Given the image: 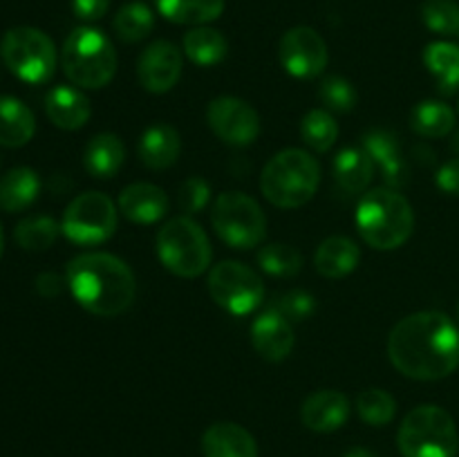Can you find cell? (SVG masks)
Masks as SVG:
<instances>
[{"instance_id": "36", "label": "cell", "mask_w": 459, "mask_h": 457, "mask_svg": "<svg viewBox=\"0 0 459 457\" xmlns=\"http://www.w3.org/2000/svg\"><path fill=\"white\" fill-rule=\"evenodd\" d=\"M421 21L430 31L442 36L459 34V4L455 0H426L421 4Z\"/></svg>"}, {"instance_id": "8", "label": "cell", "mask_w": 459, "mask_h": 457, "mask_svg": "<svg viewBox=\"0 0 459 457\" xmlns=\"http://www.w3.org/2000/svg\"><path fill=\"white\" fill-rule=\"evenodd\" d=\"M0 56L13 76L31 85L48 83L56 72V47L45 31L36 27H12L0 40Z\"/></svg>"}, {"instance_id": "11", "label": "cell", "mask_w": 459, "mask_h": 457, "mask_svg": "<svg viewBox=\"0 0 459 457\" xmlns=\"http://www.w3.org/2000/svg\"><path fill=\"white\" fill-rule=\"evenodd\" d=\"M209 291L220 307L236 316L255 312L264 300V282L260 273L238 260H224L211 269Z\"/></svg>"}, {"instance_id": "9", "label": "cell", "mask_w": 459, "mask_h": 457, "mask_svg": "<svg viewBox=\"0 0 459 457\" xmlns=\"http://www.w3.org/2000/svg\"><path fill=\"white\" fill-rule=\"evenodd\" d=\"M215 233L233 249H254L267 236V218L251 195L240 191L220 193L211 213Z\"/></svg>"}, {"instance_id": "5", "label": "cell", "mask_w": 459, "mask_h": 457, "mask_svg": "<svg viewBox=\"0 0 459 457\" xmlns=\"http://www.w3.org/2000/svg\"><path fill=\"white\" fill-rule=\"evenodd\" d=\"M61 65L76 88L101 90L117 74V49L97 27H76L63 43Z\"/></svg>"}, {"instance_id": "41", "label": "cell", "mask_w": 459, "mask_h": 457, "mask_svg": "<svg viewBox=\"0 0 459 457\" xmlns=\"http://www.w3.org/2000/svg\"><path fill=\"white\" fill-rule=\"evenodd\" d=\"M437 186L446 195L459 197V157L448 160L442 168L437 170Z\"/></svg>"}, {"instance_id": "7", "label": "cell", "mask_w": 459, "mask_h": 457, "mask_svg": "<svg viewBox=\"0 0 459 457\" xmlns=\"http://www.w3.org/2000/svg\"><path fill=\"white\" fill-rule=\"evenodd\" d=\"M157 255L170 273L195 278L209 269L213 249L204 228L188 215L169 220L157 233Z\"/></svg>"}, {"instance_id": "37", "label": "cell", "mask_w": 459, "mask_h": 457, "mask_svg": "<svg viewBox=\"0 0 459 457\" xmlns=\"http://www.w3.org/2000/svg\"><path fill=\"white\" fill-rule=\"evenodd\" d=\"M318 97L325 103L327 110L332 112H350L354 106H357V90L350 83L345 76L332 74L325 76L321 81V88H318Z\"/></svg>"}, {"instance_id": "29", "label": "cell", "mask_w": 459, "mask_h": 457, "mask_svg": "<svg viewBox=\"0 0 459 457\" xmlns=\"http://www.w3.org/2000/svg\"><path fill=\"white\" fill-rule=\"evenodd\" d=\"M161 16L178 25L200 27L222 16L224 0H155Z\"/></svg>"}, {"instance_id": "12", "label": "cell", "mask_w": 459, "mask_h": 457, "mask_svg": "<svg viewBox=\"0 0 459 457\" xmlns=\"http://www.w3.org/2000/svg\"><path fill=\"white\" fill-rule=\"evenodd\" d=\"M278 56L285 72L296 79H314L327 67L330 54L323 36L307 25L291 27L278 45Z\"/></svg>"}, {"instance_id": "45", "label": "cell", "mask_w": 459, "mask_h": 457, "mask_svg": "<svg viewBox=\"0 0 459 457\" xmlns=\"http://www.w3.org/2000/svg\"><path fill=\"white\" fill-rule=\"evenodd\" d=\"M3 249H4V236H3V224H0V258H3Z\"/></svg>"}, {"instance_id": "46", "label": "cell", "mask_w": 459, "mask_h": 457, "mask_svg": "<svg viewBox=\"0 0 459 457\" xmlns=\"http://www.w3.org/2000/svg\"><path fill=\"white\" fill-rule=\"evenodd\" d=\"M457 318H459V303H457Z\"/></svg>"}, {"instance_id": "18", "label": "cell", "mask_w": 459, "mask_h": 457, "mask_svg": "<svg viewBox=\"0 0 459 457\" xmlns=\"http://www.w3.org/2000/svg\"><path fill=\"white\" fill-rule=\"evenodd\" d=\"M350 399L339 390H318L300 408V419L314 433H334L348 421Z\"/></svg>"}, {"instance_id": "42", "label": "cell", "mask_w": 459, "mask_h": 457, "mask_svg": "<svg viewBox=\"0 0 459 457\" xmlns=\"http://www.w3.org/2000/svg\"><path fill=\"white\" fill-rule=\"evenodd\" d=\"M36 291H39L43 298H56V296L63 294V287L67 285L65 278H61L58 273L45 272L36 276Z\"/></svg>"}, {"instance_id": "38", "label": "cell", "mask_w": 459, "mask_h": 457, "mask_svg": "<svg viewBox=\"0 0 459 457\" xmlns=\"http://www.w3.org/2000/svg\"><path fill=\"white\" fill-rule=\"evenodd\" d=\"M272 309L282 314L290 323H300L312 316L314 309H316V303H314V296L309 291L290 289L285 294L276 296V300L272 303Z\"/></svg>"}, {"instance_id": "21", "label": "cell", "mask_w": 459, "mask_h": 457, "mask_svg": "<svg viewBox=\"0 0 459 457\" xmlns=\"http://www.w3.org/2000/svg\"><path fill=\"white\" fill-rule=\"evenodd\" d=\"M179 133L169 124H155L139 139V160L151 170H166L179 160Z\"/></svg>"}, {"instance_id": "35", "label": "cell", "mask_w": 459, "mask_h": 457, "mask_svg": "<svg viewBox=\"0 0 459 457\" xmlns=\"http://www.w3.org/2000/svg\"><path fill=\"white\" fill-rule=\"evenodd\" d=\"M357 412L366 424L385 426L394 419L397 401L390 392L381 388H368L357 397Z\"/></svg>"}, {"instance_id": "32", "label": "cell", "mask_w": 459, "mask_h": 457, "mask_svg": "<svg viewBox=\"0 0 459 457\" xmlns=\"http://www.w3.org/2000/svg\"><path fill=\"white\" fill-rule=\"evenodd\" d=\"M61 236V224L49 215H30L21 220L13 231L18 246L25 251H48Z\"/></svg>"}, {"instance_id": "43", "label": "cell", "mask_w": 459, "mask_h": 457, "mask_svg": "<svg viewBox=\"0 0 459 457\" xmlns=\"http://www.w3.org/2000/svg\"><path fill=\"white\" fill-rule=\"evenodd\" d=\"M345 457H377V455L372 451H368V448L357 446V448H350V451L345 453Z\"/></svg>"}, {"instance_id": "1", "label": "cell", "mask_w": 459, "mask_h": 457, "mask_svg": "<svg viewBox=\"0 0 459 457\" xmlns=\"http://www.w3.org/2000/svg\"><path fill=\"white\" fill-rule=\"evenodd\" d=\"M390 363L415 381H439L459 367V327L442 312H415L388 336Z\"/></svg>"}, {"instance_id": "15", "label": "cell", "mask_w": 459, "mask_h": 457, "mask_svg": "<svg viewBox=\"0 0 459 457\" xmlns=\"http://www.w3.org/2000/svg\"><path fill=\"white\" fill-rule=\"evenodd\" d=\"M294 327L282 314L269 307L251 325V343L264 361H285L294 349Z\"/></svg>"}, {"instance_id": "40", "label": "cell", "mask_w": 459, "mask_h": 457, "mask_svg": "<svg viewBox=\"0 0 459 457\" xmlns=\"http://www.w3.org/2000/svg\"><path fill=\"white\" fill-rule=\"evenodd\" d=\"M70 3L74 16L83 22L101 21L110 7V0H70Z\"/></svg>"}, {"instance_id": "30", "label": "cell", "mask_w": 459, "mask_h": 457, "mask_svg": "<svg viewBox=\"0 0 459 457\" xmlns=\"http://www.w3.org/2000/svg\"><path fill=\"white\" fill-rule=\"evenodd\" d=\"M411 125L421 137H446L455 130V110L448 103L429 99V101H421L412 108Z\"/></svg>"}, {"instance_id": "31", "label": "cell", "mask_w": 459, "mask_h": 457, "mask_svg": "<svg viewBox=\"0 0 459 457\" xmlns=\"http://www.w3.org/2000/svg\"><path fill=\"white\" fill-rule=\"evenodd\" d=\"M112 27L124 43H142L155 27V13L146 3H128L117 12Z\"/></svg>"}, {"instance_id": "13", "label": "cell", "mask_w": 459, "mask_h": 457, "mask_svg": "<svg viewBox=\"0 0 459 457\" xmlns=\"http://www.w3.org/2000/svg\"><path fill=\"white\" fill-rule=\"evenodd\" d=\"M206 121L215 137L229 146H249L260 134V116L238 97H218L206 108Z\"/></svg>"}, {"instance_id": "20", "label": "cell", "mask_w": 459, "mask_h": 457, "mask_svg": "<svg viewBox=\"0 0 459 457\" xmlns=\"http://www.w3.org/2000/svg\"><path fill=\"white\" fill-rule=\"evenodd\" d=\"M45 112L61 130H79L88 124L92 108L88 97L72 85H56L45 97Z\"/></svg>"}, {"instance_id": "34", "label": "cell", "mask_w": 459, "mask_h": 457, "mask_svg": "<svg viewBox=\"0 0 459 457\" xmlns=\"http://www.w3.org/2000/svg\"><path fill=\"white\" fill-rule=\"evenodd\" d=\"M258 264L263 272L276 278H291L303 269V255L296 246L272 242L258 251Z\"/></svg>"}, {"instance_id": "25", "label": "cell", "mask_w": 459, "mask_h": 457, "mask_svg": "<svg viewBox=\"0 0 459 457\" xmlns=\"http://www.w3.org/2000/svg\"><path fill=\"white\" fill-rule=\"evenodd\" d=\"M375 175V161L363 146L343 148L334 157V179L345 193L359 195L366 191Z\"/></svg>"}, {"instance_id": "22", "label": "cell", "mask_w": 459, "mask_h": 457, "mask_svg": "<svg viewBox=\"0 0 459 457\" xmlns=\"http://www.w3.org/2000/svg\"><path fill=\"white\" fill-rule=\"evenodd\" d=\"M39 173L30 166H16L0 177V209L4 213H21L39 200Z\"/></svg>"}, {"instance_id": "17", "label": "cell", "mask_w": 459, "mask_h": 457, "mask_svg": "<svg viewBox=\"0 0 459 457\" xmlns=\"http://www.w3.org/2000/svg\"><path fill=\"white\" fill-rule=\"evenodd\" d=\"M117 206H119V213H124V218H128L130 222L155 224L169 213L170 202L164 188L148 182H134L121 191Z\"/></svg>"}, {"instance_id": "6", "label": "cell", "mask_w": 459, "mask_h": 457, "mask_svg": "<svg viewBox=\"0 0 459 457\" xmlns=\"http://www.w3.org/2000/svg\"><path fill=\"white\" fill-rule=\"evenodd\" d=\"M397 444L403 457H455L459 451L457 426L444 408L426 403L403 417Z\"/></svg>"}, {"instance_id": "19", "label": "cell", "mask_w": 459, "mask_h": 457, "mask_svg": "<svg viewBox=\"0 0 459 457\" xmlns=\"http://www.w3.org/2000/svg\"><path fill=\"white\" fill-rule=\"evenodd\" d=\"M202 453L204 457H258V444L240 424L218 421L202 435Z\"/></svg>"}, {"instance_id": "2", "label": "cell", "mask_w": 459, "mask_h": 457, "mask_svg": "<svg viewBox=\"0 0 459 457\" xmlns=\"http://www.w3.org/2000/svg\"><path fill=\"white\" fill-rule=\"evenodd\" d=\"M65 280L76 303L94 316H119L137 294L133 269L106 251L76 255L67 264Z\"/></svg>"}, {"instance_id": "44", "label": "cell", "mask_w": 459, "mask_h": 457, "mask_svg": "<svg viewBox=\"0 0 459 457\" xmlns=\"http://www.w3.org/2000/svg\"><path fill=\"white\" fill-rule=\"evenodd\" d=\"M451 148L453 151L457 152V157H459V130L455 133V137H453V142H451Z\"/></svg>"}, {"instance_id": "47", "label": "cell", "mask_w": 459, "mask_h": 457, "mask_svg": "<svg viewBox=\"0 0 459 457\" xmlns=\"http://www.w3.org/2000/svg\"><path fill=\"white\" fill-rule=\"evenodd\" d=\"M457 108H459V106H457Z\"/></svg>"}, {"instance_id": "14", "label": "cell", "mask_w": 459, "mask_h": 457, "mask_svg": "<svg viewBox=\"0 0 459 457\" xmlns=\"http://www.w3.org/2000/svg\"><path fill=\"white\" fill-rule=\"evenodd\" d=\"M182 76V52L170 40H155L137 61V79L143 90L164 94L178 85Z\"/></svg>"}, {"instance_id": "23", "label": "cell", "mask_w": 459, "mask_h": 457, "mask_svg": "<svg viewBox=\"0 0 459 457\" xmlns=\"http://www.w3.org/2000/svg\"><path fill=\"white\" fill-rule=\"evenodd\" d=\"M126 161L124 142L115 133H99L85 146L83 166L92 177H115Z\"/></svg>"}, {"instance_id": "27", "label": "cell", "mask_w": 459, "mask_h": 457, "mask_svg": "<svg viewBox=\"0 0 459 457\" xmlns=\"http://www.w3.org/2000/svg\"><path fill=\"white\" fill-rule=\"evenodd\" d=\"M184 54L188 56V61H193L195 65L211 67L218 65L227 58L229 54V43L224 39L222 31L213 30V27H193L191 31L184 34Z\"/></svg>"}, {"instance_id": "24", "label": "cell", "mask_w": 459, "mask_h": 457, "mask_svg": "<svg viewBox=\"0 0 459 457\" xmlns=\"http://www.w3.org/2000/svg\"><path fill=\"white\" fill-rule=\"evenodd\" d=\"M361 260L357 242L345 236H332L318 245L314 254V264L316 272L325 278H343L357 269Z\"/></svg>"}, {"instance_id": "26", "label": "cell", "mask_w": 459, "mask_h": 457, "mask_svg": "<svg viewBox=\"0 0 459 457\" xmlns=\"http://www.w3.org/2000/svg\"><path fill=\"white\" fill-rule=\"evenodd\" d=\"M36 133L34 112L16 97H0V146L21 148Z\"/></svg>"}, {"instance_id": "39", "label": "cell", "mask_w": 459, "mask_h": 457, "mask_svg": "<svg viewBox=\"0 0 459 457\" xmlns=\"http://www.w3.org/2000/svg\"><path fill=\"white\" fill-rule=\"evenodd\" d=\"M211 202V188L206 184V179L202 177H188L186 182L179 186L178 193V204L182 209L184 215H195L200 211L206 209V204Z\"/></svg>"}, {"instance_id": "16", "label": "cell", "mask_w": 459, "mask_h": 457, "mask_svg": "<svg viewBox=\"0 0 459 457\" xmlns=\"http://www.w3.org/2000/svg\"><path fill=\"white\" fill-rule=\"evenodd\" d=\"M363 148L372 157V161L379 164L381 175H384V182L388 184V188L399 191V188L406 186L408 179H411L408 161L393 133H388V130H370L363 137Z\"/></svg>"}, {"instance_id": "10", "label": "cell", "mask_w": 459, "mask_h": 457, "mask_svg": "<svg viewBox=\"0 0 459 457\" xmlns=\"http://www.w3.org/2000/svg\"><path fill=\"white\" fill-rule=\"evenodd\" d=\"M119 224V206L99 191L76 195L61 220V233L79 246H97L110 240Z\"/></svg>"}, {"instance_id": "28", "label": "cell", "mask_w": 459, "mask_h": 457, "mask_svg": "<svg viewBox=\"0 0 459 457\" xmlns=\"http://www.w3.org/2000/svg\"><path fill=\"white\" fill-rule=\"evenodd\" d=\"M424 65L437 81L442 94H455L459 90V47L455 43L437 40L426 45Z\"/></svg>"}, {"instance_id": "3", "label": "cell", "mask_w": 459, "mask_h": 457, "mask_svg": "<svg viewBox=\"0 0 459 457\" xmlns=\"http://www.w3.org/2000/svg\"><path fill=\"white\" fill-rule=\"evenodd\" d=\"M354 220L363 242L379 251L399 249L415 228L411 202L388 186L363 193Z\"/></svg>"}, {"instance_id": "33", "label": "cell", "mask_w": 459, "mask_h": 457, "mask_svg": "<svg viewBox=\"0 0 459 457\" xmlns=\"http://www.w3.org/2000/svg\"><path fill=\"white\" fill-rule=\"evenodd\" d=\"M300 134H303V142L312 151L327 152L334 146L336 139H339V124H336V119L327 110L314 108L300 121Z\"/></svg>"}, {"instance_id": "4", "label": "cell", "mask_w": 459, "mask_h": 457, "mask_svg": "<svg viewBox=\"0 0 459 457\" xmlns=\"http://www.w3.org/2000/svg\"><path fill=\"white\" fill-rule=\"evenodd\" d=\"M321 184V166L309 152L287 148L276 152L260 175V191L278 209L307 204Z\"/></svg>"}]
</instances>
